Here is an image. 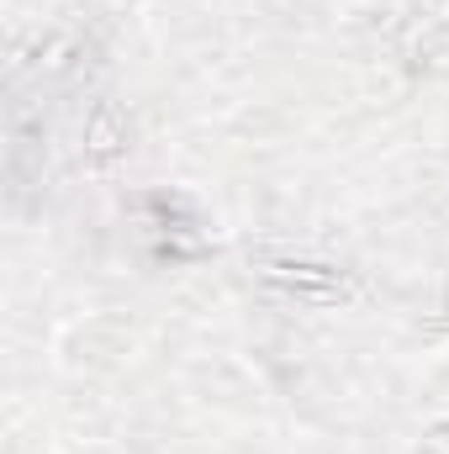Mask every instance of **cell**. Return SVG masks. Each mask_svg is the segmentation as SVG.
<instances>
[{
	"label": "cell",
	"mask_w": 449,
	"mask_h": 454,
	"mask_svg": "<svg viewBox=\"0 0 449 454\" xmlns=\"http://www.w3.org/2000/svg\"><path fill=\"white\" fill-rule=\"evenodd\" d=\"M270 275L275 280H291V286H328L334 291V275L318 270V264H270Z\"/></svg>",
	"instance_id": "1"
}]
</instances>
